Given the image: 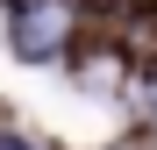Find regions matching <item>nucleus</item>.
I'll return each mask as SVG.
<instances>
[{
  "label": "nucleus",
  "mask_w": 157,
  "mask_h": 150,
  "mask_svg": "<svg viewBox=\"0 0 157 150\" xmlns=\"http://www.w3.org/2000/svg\"><path fill=\"white\" fill-rule=\"evenodd\" d=\"M71 0H21V14H14V50L29 64H43V57H57L64 50V36H71Z\"/></svg>",
  "instance_id": "f257e3e1"
},
{
  "label": "nucleus",
  "mask_w": 157,
  "mask_h": 150,
  "mask_svg": "<svg viewBox=\"0 0 157 150\" xmlns=\"http://www.w3.org/2000/svg\"><path fill=\"white\" fill-rule=\"evenodd\" d=\"M0 150H36L29 136H14V129H0Z\"/></svg>",
  "instance_id": "f03ea898"
}]
</instances>
